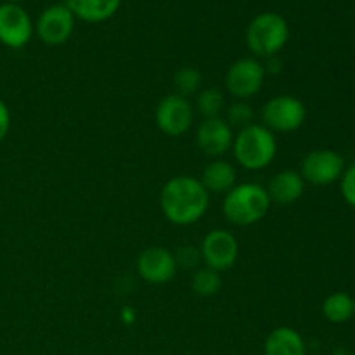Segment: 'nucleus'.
<instances>
[{
	"mask_svg": "<svg viewBox=\"0 0 355 355\" xmlns=\"http://www.w3.org/2000/svg\"><path fill=\"white\" fill-rule=\"evenodd\" d=\"M288 40L290 26L277 12L257 14L246 28V45L259 59L276 58Z\"/></svg>",
	"mask_w": 355,
	"mask_h": 355,
	"instance_id": "obj_4",
	"label": "nucleus"
},
{
	"mask_svg": "<svg viewBox=\"0 0 355 355\" xmlns=\"http://www.w3.org/2000/svg\"><path fill=\"white\" fill-rule=\"evenodd\" d=\"M200 182L208 193L225 194L236 186V170L225 159H214L208 163L201 173Z\"/></svg>",
	"mask_w": 355,
	"mask_h": 355,
	"instance_id": "obj_17",
	"label": "nucleus"
},
{
	"mask_svg": "<svg viewBox=\"0 0 355 355\" xmlns=\"http://www.w3.org/2000/svg\"><path fill=\"white\" fill-rule=\"evenodd\" d=\"M225 107V99L224 94L218 89H205L200 90L196 96V110L201 116L207 120V118H218L220 111Z\"/></svg>",
	"mask_w": 355,
	"mask_h": 355,
	"instance_id": "obj_20",
	"label": "nucleus"
},
{
	"mask_svg": "<svg viewBox=\"0 0 355 355\" xmlns=\"http://www.w3.org/2000/svg\"><path fill=\"white\" fill-rule=\"evenodd\" d=\"M340 187H342V194L347 203L355 208V163L343 172L342 179H340Z\"/></svg>",
	"mask_w": 355,
	"mask_h": 355,
	"instance_id": "obj_24",
	"label": "nucleus"
},
{
	"mask_svg": "<svg viewBox=\"0 0 355 355\" xmlns=\"http://www.w3.org/2000/svg\"><path fill=\"white\" fill-rule=\"evenodd\" d=\"M33 33V21L19 3H0V44L17 51L28 45Z\"/></svg>",
	"mask_w": 355,
	"mask_h": 355,
	"instance_id": "obj_9",
	"label": "nucleus"
},
{
	"mask_svg": "<svg viewBox=\"0 0 355 355\" xmlns=\"http://www.w3.org/2000/svg\"><path fill=\"white\" fill-rule=\"evenodd\" d=\"M266 73V66L257 58H241L229 66L225 75V89L234 99H250L260 92Z\"/></svg>",
	"mask_w": 355,
	"mask_h": 355,
	"instance_id": "obj_6",
	"label": "nucleus"
},
{
	"mask_svg": "<svg viewBox=\"0 0 355 355\" xmlns=\"http://www.w3.org/2000/svg\"><path fill=\"white\" fill-rule=\"evenodd\" d=\"M75 19L83 23H104L118 12L121 0H66Z\"/></svg>",
	"mask_w": 355,
	"mask_h": 355,
	"instance_id": "obj_16",
	"label": "nucleus"
},
{
	"mask_svg": "<svg viewBox=\"0 0 355 355\" xmlns=\"http://www.w3.org/2000/svg\"><path fill=\"white\" fill-rule=\"evenodd\" d=\"M234 158L243 168L262 170L274 162L277 155V141L263 125L252 123L241 128L232 141Z\"/></svg>",
	"mask_w": 355,
	"mask_h": 355,
	"instance_id": "obj_3",
	"label": "nucleus"
},
{
	"mask_svg": "<svg viewBox=\"0 0 355 355\" xmlns=\"http://www.w3.org/2000/svg\"><path fill=\"white\" fill-rule=\"evenodd\" d=\"M253 120H255L253 107L250 104H246L245 101H236L225 111V121L231 125V128H245L248 125H252Z\"/></svg>",
	"mask_w": 355,
	"mask_h": 355,
	"instance_id": "obj_22",
	"label": "nucleus"
},
{
	"mask_svg": "<svg viewBox=\"0 0 355 355\" xmlns=\"http://www.w3.org/2000/svg\"><path fill=\"white\" fill-rule=\"evenodd\" d=\"M269 208L270 200L266 187L253 182L234 186L229 193H225L224 201H222L224 217L232 225H239V227L260 222L267 215Z\"/></svg>",
	"mask_w": 355,
	"mask_h": 355,
	"instance_id": "obj_2",
	"label": "nucleus"
},
{
	"mask_svg": "<svg viewBox=\"0 0 355 355\" xmlns=\"http://www.w3.org/2000/svg\"><path fill=\"white\" fill-rule=\"evenodd\" d=\"M194 120V107L187 97L170 94L156 106L155 121L159 132L168 137H180L191 128Z\"/></svg>",
	"mask_w": 355,
	"mask_h": 355,
	"instance_id": "obj_8",
	"label": "nucleus"
},
{
	"mask_svg": "<svg viewBox=\"0 0 355 355\" xmlns=\"http://www.w3.org/2000/svg\"><path fill=\"white\" fill-rule=\"evenodd\" d=\"M322 315L335 324L347 322L354 318V298L343 291L331 293L322 302Z\"/></svg>",
	"mask_w": 355,
	"mask_h": 355,
	"instance_id": "obj_18",
	"label": "nucleus"
},
{
	"mask_svg": "<svg viewBox=\"0 0 355 355\" xmlns=\"http://www.w3.org/2000/svg\"><path fill=\"white\" fill-rule=\"evenodd\" d=\"M173 257H175L177 267H184V269H194L201 260L200 250H196L194 246L189 245L180 246Z\"/></svg>",
	"mask_w": 355,
	"mask_h": 355,
	"instance_id": "obj_23",
	"label": "nucleus"
},
{
	"mask_svg": "<svg viewBox=\"0 0 355 355\" xmlns=\"http://www.w3.org/2000/svg\"><path fill=\"white\" fill-rule=\"evenodd\" d=\"M10 130V111L7 104L0 99V141L7 137Z\"/></svg>",
	"mask_w": 355,
	"mask_h": 355,
	"instance_id": "obj_25",
	"label": "nucleus"
},
{
	"mask_svg": "<svg viewBox=\"0 0 355 355\" xmlns=\"http://www.w3.org/2000/svg\"><path fill=\"white\" fill-rule=\"evenodd\" d=\"M73 30H75V16L66 3H55V6L47 7L38 16L37 24H35L38 38L51 47L66 44L71 37Z\"/></svg>",
	"mask_w": 355,
	"mask_h": 355,
	"instance_id": "obj_11",
	"label": "nucleus"
},
{
	"mask_svg": "<svg viewBox=\"0 0 355 355\" xmlns=\"http://www.w3.org/2000/svg\"><path fill=\"white\" fill-rule=\"evenodd\" d=\"M269 194L270 203H276L279 207H288L304 196L305 180L302 179L300 172L295 170H281L270 179L269 186L266 187Z\"/></svg>",
	"mask_w": 355,
	"mask_h": 355,
	"instance_id": "obj_14",
	"label": "nucleus"
},
{
	"mask_svg": "<svg viewBox=\"0 0 355 355\" xmlns=\"http://www.w3.org/2000/svg\"><path fill=\"white\" fill-rule=\"evenodd\" d=\"M232 128L224 118H207L196 130V144L210 158H220L232 148Z\"/></svg>",
	"mask_w": 355,
	"mask_h": 355,
	"instance_id": "obj_13",
	"label": "nucleus"
},
{
	"mask_svg": "<svg viewBox=\"0 0 355 355\" xmlns=\"http://www.w3.org/2000/svg\"><path fill=\"white\" fill-rule=\"evenodd\" d=\"M191 288H193V291L198 297H214V295H217L222 288L220 272H217V270L214 269H208V267L196 270L193 279H191Z\"/></svg>",
	"mask_w": 355,
	"mask_h": 355,
	"instance_id": "obj_19",
	"label": "nucleus"
},
{
	"mask_svg": "<svg viewBox=\"0 0 355 355\" xmlns=\"http://www.w3.org/2000/svg\"><path fill=\"white\" fill-rule=\"evenodd\" d=\"M354 318H355V298H354Z\"/></svg>",
	"mask_w": 355,
	"mask_h": 355,
	"instance_id": "obj_28",
	"label": "nucleus"
},
{
	"mask_svg": "<svg viewBox=\"0 0 355 355\" xmlns=\"http://www.w3.org/2000/svg\"><path fill=\"white\" fill-rule=\"evenodd\" d=\"M201 260L208 269L217 272L231 269L239 255L238 239L225 229H214L203 238L200 246Z\"/></svg>",
	"mask_w": 355,
	"mask_h": 355,
	"instance_id": "obj_10",
	"label": "nucleus"
},
{
	"mask_svg": "<svg viewBox=\"0 0 355 355\" xmlns=\"http://www.w3.org/2000/svg\"><path fill=\"white\" fill-rule=\"evenodd\" d=\"M333 355H352L349 352V350H345V349H338V350H335V354Z\"/></svg>",
	"mask_w": 355,
	"mask_h": 355,
	"instance_id": "obj_26",
	"label": "nucleus"
},
{
	"mask_svg": "<svg viewBox=\"0 0 355 355\" xmlns=\"http://www.w3.org/2000/svg\"><path fill=\"white\" fill-rule=\"evenodd\" d=\"M137 272L149 284L170 283L177 272L175 257L162 246L146 248L137 259Z\"/></svg>",
	"mask_w": 355,
	"mask_h": 355,
	"instance_id": "obj_12",
	"label": "nucleus"
},
{
	"mask_svg": "<svg viewBox=\"0 0 355 355\" xmlns=\"http://www.w3.org/2000/svg\"><path fill=\"white\" fill-rule=\"evenodd\" d=\"M260 116H262L263 127L269 128L272 134L274 132L288 134V132L298 130L304 125L307 110L298 97L281 94L263 104Z\"/></svg>",
	"mask_w": 355,
	"mask_h": 355,
	"instance_id": "obj_5",
	"label": "nucleus"
},
{
	"mask_svg": "<svg viewBox=\"0 0 355 355\" xmlns=\"http://www.w3.org/2000/svg\"><path fill=\"white\" fill-rule=\"evenodd\" d=\"M345 159L333 149H315L300 163V175L312 186H329L342 179Z\"/></svg>",
	"mask_w": 355,
	"mask_h": 355,
	"instance_id": "obj_7",
	"label": "nucleus"
},
{
	"mask_svg": "<svg viewBox=\"0 0 355 355\" xmlns=\"http://www.w3.org/2000/svg\"><path fill=\"white\" fill-rule=\"evenodd\" d=\"M6 2H9V3H19L21 0H6Z\"/></svg>",
	"mask_w": 355,
	"mask_h": 355,
	"instance_id": "obj_27",
	"label": "nucleus"
},
{
	"mask_svg": "<svg viewBox=\"0 0 355 355\" xmlns=\"http://www.w3.org/2000/svg\"><path fill=\"white\" fill-rule=\"evenodd\" d=\"M210 193L200 179L189 175H177L163 186L159 194V207L166 220L175 225H193L207 214Z\"/></svg>",
	"mask_w": 355,
	"mask_h": 355,
	"instance_id": "obj_1",
	"label": "nucleus"
},
{
	"mask_svg": "<svg viewBox=\"0 0 355 355\" xmlns=\"http://www.w3.org/2000/svg\"><path fill=\"white\" fill-rule=\"evenodd\" d=\"M201 82H203V76H201L200 69L191 68V66H184L173 75V85H175L177 94L182 97L194 96L200 92Z\"/></svg>",
	"mask_w": 355,
	"mask_h": 355,
	"instance_id": "obj_21",
	"label": "nucleus"
},
{
	"mask_svg": "<svg viewBox=\"0 0 355 355\" xmlns=\"http://www.w3.org/2000/svg\"><path fill=\"white\" fill-rule=\"evenodd\" d=\"M266 355H307L305 340L297 329L290 326H279L269 333L263 343Z\"/></svg>",
	"mask_w": 355,
	"mask_h": 355,
	"instance_id": "obj_15",
	"label": "nucleus"
}]
</instances>
